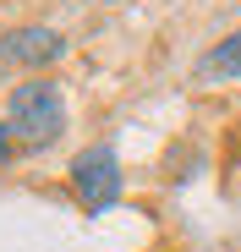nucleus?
Returning a JSON list of instances; mask_svg holds the SVG:
<instances>
[{
  "mask_svg": "<svg viewBox=\"0 0 241 252\" xmlns=\"http://www.w3.org/2000/svg\"><path fill=\"white\" fill-rule=\"evenodd\" d=\"M6 126H11V137L22 148H44L60 137V126H66V99L55 82H22V88H11V104H6Z\"/></svg>",
  "mask_w": 241,
  "mask_h": 252,
  "instance_id": "nucleus-1",
  "label": "nucleus"
},
{
  "mask_svg": "<svg viewBox=\"0 0 241 252\" xmlns=\"http://www.w3.org/2000/svg\"><path fill=\"white\" fill-rule=\"evenodd\" d=\"M71 187H77V197H83L88 214L115 208V197H120V159H115V148L110 143L83 148V154L71 159Z\"/></svg>",
  "mask_w": 241,
  "mask_h": 252,
  "instance_id": "nucleus-2",
  "label": "nucleus"
},
{
  "mask_svg": "<svg viewBox=\"0 0 241 252\" xmlns=\"http://www.w3.org/2000/svg\"><path fill=\"white\" fill-rule=\"evenodd\" d=\"M66 55V38L55 28H11L0 33V66H50Z\"/></svg>",
  "mask_w": 241,
  "mask_h": 252,
  "instance_id": "nucleus-3",
  "label": "nucleus"
},
{
  "mask_svg": "<svg viewBox=\"0 0 241 252\" xmlns=\"http://www.w3.org/2000/svg\"><path fill=\"white\" fill-rule=\"evenodd\" d=\"M197 77H203V82H230V77H241V28H236L230 38H219V44L197 61Z\"/></svg>",
  "mask_w": 241,
  "mask_h": 252,
  "instance_id": "nucleus-4",
  "label": "nucleus"
},
{
  "mask_svg": "<svg viewBox=\"0 0 241 252\" xmlns=\"http://www.w3.org/2000/svg\"><path fill=\"white\" fill-rule=\"evenodd\" d=\"M11 154V126H0V159Z\"/></svg>",
  "mask_w": 241,
  "mask_h": 252,
  "instance_id": "nucleus-5",
  "label": "nucleus"
}]
</instances>
